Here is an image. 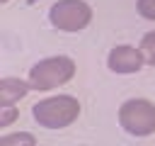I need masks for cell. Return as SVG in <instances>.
<instances>
[{
	"label": "cell",
	"mask_w": 155,
	"mask_h": 146,
	"mask_svg": "<svg viewBox=\"0 0 155 146\" xmlns=\"http://www.w3.org/2000/svg\"><path fill=\"white\" fill-rule=\"evenodd\" d=\"M78 66L70 56H46V58H39L31 68H29V85L31 90L36 92H48V90H56L61 85H65L68 80H73Z\"/></svg>",
	"instance_id": "6da1fadb"
},
{
	"label": "cell",
	"mask_w": 155,
	"mask_h": 146,
	"mask_svg": "<svg viewBox=\"0 0 155 146\" xmlns=\"http://www.w3.org/2000/svg\"><path fill=\"white\" fill-rule=\"evenodd\" d=\"M31 117L44 129H65L80 117V102L73 95H51L31 105Z\"/></svg>",
	"instance_id": "7a4b0ae2"
},
{
	"label": "cell",
	"mask_w": 155,
	"mask_h": 146,
	"mask_svg": "<svg viewBox=\"0 0 155 146\" xmlns=\"http://www.w3.org/2000/svg\"><path fill=\"white\" fill-rule=\"evenodd\" d=\"M119 127L131 136L155 134V102L145 97H131L119 107Z\"/></svg>",
	"instance_id": "3957f363"
},
{
	"label": "cell",
	"mask_w": 155,
	"mask_h": 146,
	"mask_svg": "<svg viewBox=\"0 0 155 146\" xmlns=\"http://www.w3.org/2000/svg\"><path fill=\"white\" fill-rule=\"evenodd\" d=\"M48 22L58 32H82L92 22V7L85 0H58L48 7Z\"/></svg>",
	"instance_id": "277c9868"
},
{
	"label": "cell",
	"mask_w": 155,
	"mask_h": 146,
	"mask_svg": "<svg viewBox=\"0 0 155 146\" xmlns=\"http://www.w3.org/2000/svg\"><path fill=\"white\" fill-rule=\"evenodd\" d=\"M145 66V58L133 44H116L107 56V68L116 75H133Z\"/></svg>",
	"instance_id": "5b68a950"
},
{
	"label": "cell",
	"mask_w": 155,
	"mask_h": 146,
	"mask_svg": "<svg viewBox=\"0 0 155 146\" xmlns=\"http://www.w3.org/2000/svg\"><path fill=\"white\" fill-rule=\"evenodd\" d=\"M31 90L29 80L24 78H15V75H5L0 78V107H7V105H17L22 97H27Z\"/></svg>",
	"instance_id": "8992f818"
},
{
	"label": "cell",
	"mask_w": 155,
	"mask_h": 146,
	"mask_svg": "<svg viewBox=\"0 0 155 146\" xmlns=\"http://www.w3.org/2000/svg\"><path fill=\"white\" fill-rule=\"evenodd\" d=\"M0 146H36V136L31 131H12L0 136Z\"/></svg>",
	"instance_id": "52a82bcc"
},
{
	"label": "cell",
	"mask_w": 155,
	"mask_h": 146,
	"mask_svg": "<svg viewBox=\"0 0 155 146\" xmlns=\"http://www.w3.org/2000/svg\"><path fill=\"white\" fill-rule=\"evenodd\" d=\"M138 49L145 58V66H153L155 68V29L153 32H145L138 41Z\"/></svg>",
	"instance_id": "ba28073f"
},
{
	"label": "cell",
	"mask_w": 155,
	"mask_h": 146,
	"mask_svg": "<svg viewBox=\"0 0 155 146\" xmlns=\"http://www.w3.org/2000/svg\"><path fill=\"white\" fill-rule=\"evenodd\" d=\"M17 117H19V109H17L15 105L0 107V127H2V129H5V127H12V124L17 122Z\"/></svg>",
	"instance_id": "9c48e42d"
},
{
	"label": "cell",
	"mask_w": 155,
	"mask_h": 146,
	"mask_svg": "<svg viewBox=\"0 0 155 146\" xmlns=\"http://www.w3.org/2000/svg\"><path fill=\"white\" fill-rule=\"evenodd\" d=\"M136 12L143 19L155 22V0H136Z\"/></svg>",
	"instance_id": "30bf717a"
},
{
	"label": "cell",
	"mask_w": 155,
	"mask_h": 146,
	"mask_svg": "<svg viewBox=\"0 0 155 146\" xmlns=\"http://www.w3.org/2000/svg\"><path fill=\"white\" fill-rule=\"evenodd\" d=\"M7 2H10V0H0V5H7Z\"/></svg>",
	"instance_id": "8fae6325"
},
{
	"label": "cell",
	"mask_w": 155,
	"mask_h": 146,
	"mask_svg": "<svg viewBox=\"0 0 155 146\" xmlns=\"http://www.w3.org/2000/svg\"><path fill=\"white\" fill-rule=\"evenodd\" d=\"M27 2H29V5H34V2H39V0H27Z\"/></svg>",
	"instance_id": "7c38bea8"
}]
</instances>
